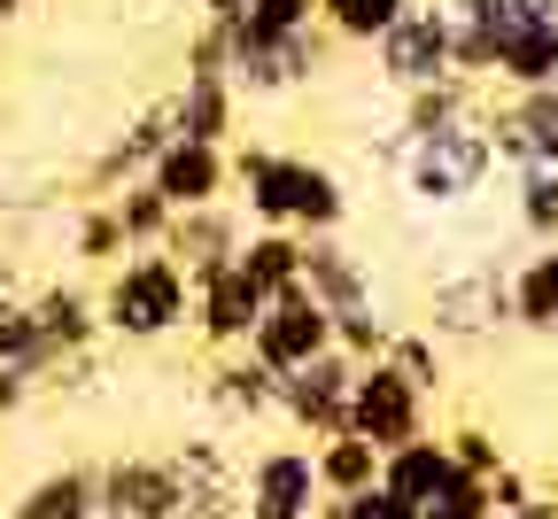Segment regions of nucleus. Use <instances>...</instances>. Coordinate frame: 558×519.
Segmentation results:
<instances>
[{
  "label": "nucleus",
  "mask_w": 558,
  "mask_h": 519,
  "mask_svg": "<svg viewBox=\"0 0 558 519\" xmlns=\"http://www.w3.org/2000/svg\"><path fill=\"white\" fill-rule=\"evenodd\" d=\"M233 179L248 186V217L256 226H288V233H341L349 217V186L311 164V156H279V147H241Z\"/></svg>",
  "instance_id": "obj_1"
},
{
  "label": "nucleus",
  "mask_w": 558,
  "mask_h": 519,
  "mask_svg": "<svg viewBox=\"0 0 558 519\" xmlns=\"http://www.w3.org/2000/svg\"><path fill=\"white\" fill-rule=\"evenodd\" d=\"M186 318H194V279L179 271L171 249H140V256L117 264V279H109V294H101V326H109V334L156 341V334H171V326H186Z\"/></svg>",
  "instance_id": "obj_2"
},
{
  "label": "nucleus",
  "mask_w": 558,
  "mask_h": 519,
  "mask_svg": "<svg viewBox=\"0 0 558 519\" xmlns=\"http://www.w3.org/2000/svg\"><path fill=\"white\" fill-rule=\"evenodd\" d=\"M497 147H488V117L442 124V132H411L403 140V186L418 209H458L465 194H481Z\"/></svg>",
  "instance_id": "obj_3"
},
{
  "label": "nucleus",
  "mask_w": 558,
  "mask_h": 519,
  "mask_svg": "<svg viewBox=\"0 0 558 519\" xmlns=\"http://www.w3.org/2000/svg\"><path fill=\"white\" fill-rule=\"evenodd\" d=\"M497 326H520L512 318V271L473 264L458 279H435V294H427V334L435 341H488Z\"/></svg>",
  "instance_id": "obj_4"
},
{
  "label": "nucleus",
  "mask_w": 558,
  "mask_h": 519,
  "mask_svg": "<svg viewBox=\"0 0 558 519\" xmlns=\"http://www.w3.org/2000/svg\"><path fill=\"white\" fill-rule=\"evenodd\" d=\"M349 396H357V357H349V349H318L311 364L279 373V411H288L311 442L349 426Z\"/></svg>",
  "instance_id": "obj_5"
},
{
  "label": "nucleus",
  "mask_w": 558,
  "mask_h": 519,
  "mask_svg": "<svg viewBox=\"0 0 558 519\" xmlns=\"http://www.w3.org/2000/svg\"><path fill=\"white\" fill-rule=\"evenodd\" d=\"M373 55H380V79L396 86V94H411V86H427V79H450V9H411L373 39Z\"/></svg>",
  "instance_id": "obj_6"
},
{
  "label": "nucleus",
  "mask_w": 558,
  "mask_h": 519,
  "mask_svg": "<svg viewBox=\"0 0 558 519\" xmlns=\"http://www.w3.org/2000/svg\"><path fill=\"white\" fill-rule=\"evenodd\" d=\"M349 426H357V434H373L380 450H396V442L427 434V388H418V381H403L388 357H373V364H357V396H349Z\"/></svg>",
  "instance_id": "obj_7"
},
{
  "label": "nucleus",
  "mask_w": 558,
  "mask_h": 519,
  "mask_svg": "<svg viewBox=\"0 0 558 519\" xmlns=\"http://www.w3.org/2000/svg\"><path fill=\"white\" fill-rule=\"evenodd\" d=\"M248 349L271 364V373H295V364H311L318 349H333V311L318 303L311 287H288V294H271V303H264Z\"/></svg>",
  "instance_id": "obj_8"
},
{
  "label": "nucleus",
  "mask_w": 558,
  "mask_h": 519,
  "mask_svg": "<svg viewBox=\"0 0 558 519\" xmlns=\"http://www.w3.org/2000/svg\"><path fill=\"white\" fill-rule=\"evenodd\" d=\"M326 39H333V32H326V16H318V24L288 32V39H256V47H233V86H241V94H256V101L311 86L318 70H326Z\"/></svg>",
  "instance_id": "obj_9"
},
{
  "label": "nucleus",
  "mask_w": 558,
  "mask_h": 519,
  "mask_svg": "<svg viewBox=\"0 0 558 519\" xmlns=\"http://www.w3.org/2000/svg\"><path fill=\"white\" fill-rule=\"evenodd\" d=\"M488 147H497V164H512V171L558 164V79L550 86H520L497 117H488Z\"/></svg>",
  "instance_id": "obj_10"
},
{
  "label": "nucleus",
  "mask_w": 558,
  "mask_h": 519,
  "mask_svg": "<svg viewBox=\"0 0 558 519\" xmlns=\"http://www.w3.org/2000/svg\"><path fill=\"white\" fill-rule=\"evenodd\" d=\"M318 496H326L318 450H264V458L248 466V488H241L248 519H311Z\"/></svg>",
  "instance_id": "obj_11"
},
{
  "label": "nucleus",
  "mask_w": 558,
  "mask_h": 519,
  "mask_svg": "<svg viewBox=\"0 0 558 519\" xmlns=\"http://www.w3.org/2000/svg\"><path fill=\"white\" fill-rule=\"evenodd\" d=\"M101 511H117V519H179L186 511L179 458H117V466H101Z\"/></svg>",
  "instance_id": "obj_12"
},
{
  "label": "nucleus",
  "mask_w": 558,
  "mask_h": 519,
  "mask_svg": "<svg viewBox=\"0 0 558 519\" xmlns=\"http://www.w3.org/2000/svg\"><path fill=\"white\" fill-rule=\"evenodd\" d=\"M264 303H271V294H264V287L241 271V256H233L226 271L194 279V326H202V341H218V349H241V341L256 334Z\"/></svg>",
  "instance_id": "obj_13"
},
{
  "label": "nucleus",
  "mask_w": 558,
  "mask_h": 519,
  "mask_svg": "<svg viewBox=\"0 0 558 519\" xmlns=\"http://www.w3.org/2000/svg\"><path fill=\"white\" fill-rule=\"evenodd\" d=\"M241 241H248V226L233 217V202H202V209H179V217H171V233H163V249L179 256V271H186V279H209V271H226V264L241 256Z\"/></svg>",
  "instance_id": "obj_14"
},
{
  "label": "nucleus",
  "mask_w": 558,
  "mask_h": 519,
  "mask_svg": "<svg viewBox=\"0 0 558 519\" xmlns=\"http://www.w3.org/2000/svg\"><path fill=\"white\" fill-rule=\"evenodd\" d=\"M179 140V124H171V101L163 109H148V117H132L101 156H94V171H86V186H94V202H109L117 186H132V179H148L156 171V156Z\"/></svg>",
  "instance_id": "obj_15"
},
{
  "label": "nucleus",
  "mask_w": 558,
  "mask_h": 519,
  "mask_svg": "<svg viewBox=\"0 0 558 519\" xmlns=\"http://www.w3.org/2000/svg\"><path fill=\"white\" fill-rule=\"evenodd\" d=\"M179 209H202V202H226V186H233V156L218 140H171L163 156H156V171H148Z\"/></svg>",
  "instance_id": "obj_16"
},
{
  "label": "nucleus",
  "mask_w": 558,
  "mask_h": 519,
  "mask_svg": "<svg viewBox=\"0 0 558 519\" xmlns=\"http://www.w3.org/2000/svg\"><path fill=\"white\" fill-rule=\"evenodd\" d=\"M171 124L179 140H233L241 124V86H233V70H186V86L171 94Z\"/></svg>",
  "instance_id": "obj_17"
},
{
  "label": "nucleus",
  "mask_w": 558,
  "mask_h": 519,
  "mask_svg": "<svg viewBox=\"0 0 558 519\" xmlns=\"http://www.w3.org/2000/svg\"><path fill=\"white\" fill-rule=\"evenodd\" d=\"M303 287L318 294L326 311H357V303H373V271H365V256L349 249L341 233H303Z\"/></svg>",
  "instance_id": "obj_18"
},
{
  "label": "nucleus",
  "mask_w": 558,
  "mask_h": 519,
  "mask_svg": "<svg viewBox=\"0 0 558 519\" xmlns=\"http://www.w3.org/2000/svg\"><path fill=\"white\" fill-rule=\"evenodd\" d=\"M450 473H458V458H450L442 434H411V442H396V450L380 458V481H388L403 504H435V496L450 488Z\"/></svg>",
  "instance_id": "obj_19"
},
{
  "label": "nucleus",
  "mask_w": 558,
  "mask_h": 519,
  "mask_svg": "<svg viewBox=\"0 0 558 519\" xmlns=\"http://www.w3.org/2000/svg\"><path fill=\"white\" fill-rule=\"evenodd\" d=\"M209 403H218L226 419H248V426H256V419L279 411V373L241 341V357H226L218 373H209Z\"/></svg>",
  "instance_id": "obj_20"
},
{
  "label": "nucleus",
  "mask_w": 558,
  "mask_h": 519,
  "mask_svg": "<svg viewBox=\"0 0 558 519\" xmlns=\"http://www.w3.org/2000/svg\"><path fill=\"white\" fill-rule=\"evenodd\" d=\"M32 318H39L47 357H78V349L101 334V303H94V294H78V287H47L39 303H32Z\"/></svg>",
  "instance_id": "obj_21"
},
{
  "label": "nucleus",
  "mask_w": 558,
  "mask_h": 519,
  "mask_svg": "<svg viewBox=\"0 0 558 519\" xmlns=\"http://www.w3.org/2000/svg\"><path fill=\"white\" fill-rule=\"evenodd\" d=\"M318 450V481H326V496H357V488H373L380 481V442L373 434H357V426H341V434H326V442H311Z\"/></svg>",
  "instance_id": "obj_22"
},
{
  "label": "nucleus",
  "mask_w": 558,
  "mask_h": 519,
  "mask_svg": "<svg viewBox=\"0 0 558 519\" xmlns=\"http://www.w3.org/2000/svg\"><path fill=\"white\" fill-rule=\"evenodd\" d=\"M241 271H248L264 294L303 287V233H288V226H256V233L241 241Z\"/></svg>",
  "instance_id": "obj_23"
},
{
  "label": "nucleus",
  "mask_w": 558,
  "mask_h": 519,
  "mask_svg": "<svg viewBox=\"0 0 558 519\" xmlns=\"http://www.w3.org/2000/svg\"><path fill=\"white\" fill-rule=\"evenodd\" d=\"M94 511H101V473H78V466L32 481L16 504V519H94Z\"/></svg>",
  "instance_id": "obj_24"
},
{
  "label": "nucleus",
  "mask_w": 558,
  "mask_h": 519,
  "mask_svg": "<svg viewBox=\"0 0 558 519\" xmlns=\"http://www.w3.org/2000/svg\"><path fill=\"white\" fill-rule=\"evenodd\" d=\"M512 318L527 334H550L558 341V241H543V256H527L512 271Z\"/></svg>",
  "instance_id": "obj_25"
},
{
  "label": "nucleus",
  "mask_w": 558,
  "mask_h": 519,
  "mask_svg": "<svg viewBox=\"0 0 558 519\" xmlns=\"http://www.w3.org/2000/svg\"><path fill=\"white\" fill-rule=\"evenodd\" d=\"M465 117H481L465 70H450V79H427V86L403 94V132H442V124H465Z\"/></svg>",
  "instance_id": "obj_26"
},
{
  "label": "nucleus",
  "mask_w": 558,
  "mask_h": 519,
  "mask_svg": "<svg viewBox=\"0 0 558 519\" xmlns=\"http://www.w3.org/2000/svg\"><path fill=\"white\" fill-rule=\"evenodd\" d=\"M109 209H117V226H124V241H132V249H163L171 217H179V202H171L156 179H132L124 194H109Z\"/></svg>",
  "instance_id": "obj_27"
},
{
  "label": "nucleus",
  "mask_w": 558,
  "mask_h": 519,
  "mask_svg": "<svg viewBox=\"0 0 558 519\" xmlns=\"http://www.w3.org/2000/svg\"><path fill=\"white\" fill-rule=\"evenodd\" d=\"M233 24V47H256V39H288V32H303V24H318V0H248L241 16H226Z\"/></svg>",
  "instance_id": "obj_28"
},
{
  "label": "nucleus",
  "mask_w": 558,
  "mask_h": 519,
  "mask_svg": "<svg viewBox=\"0 0 558 519\" xmlns=\"http://www.w3.org/2000/svg\"><path fill=\"white\" fill-rule=\"evenodd\" d=\"M403 9H411V0H318L326 32H333V39H357V47H373Z\"/></svg>",
  "instance_id": "obj_29"
},
{
  "label": "nucleus",
  "mask_w": 558,
  "mask_h": 519,
  "mask_svg": "<svg viewBox=\"0 0 558 519\" xmlns=\"http://www.w3.org/2000/svg\"><path fill=\"white\" fill-rule=\"evenodd\" d=\"M520 226L535 241H558V164H527L520 171Z\"/></svg>",
  "instance_id": "obj_30"
},
{
  "label": "nucleus",
  "mask_w": 558,
  "mask_h": 519,
  "mask_svg": "<svg viewBox=\"0 0 558 519\" xmlns=\"http://www.w3.org/2000/svg\"><path fill=\"white\" fill-rule=\"evenodd\" d=\"M388 318H380V303H357V311H333V349H349L357 364H373V357H388Z\"/></svg>",
  "instance_id": "obj_31"
},
{
  "label": "nucleus",
  "mask_w": 558,
  "mask_h": 519,
  "mask_svg": "<svg viewBox=\"0 0 558 519\" xmlns=\"http://www.w3.org/2000/svg\"><path fill=\"white\" fill-rule=\"evenodd\" d=\"M318 519H418V504H403L388 481H373L357 496H318Z\"/></svg>",
  "instance_id": "obj_32"
},
{
  "label": "nucleus",
  "mask_w": 558,
  "mask_h": 519,
  "mask_svg": "<svg viewBox=\"0 0 558 519\" xmlns=\"http://www.w3.org/2000/svg\"><path fill=\"white\" fill-rule=\"evenodd\" d=\"M388 364L403 381H418V388H442V349H435V334H388Z\"/></svg>",
  "instance_id": "obj_33"
},
{
  "label": "nucleus",
  "mask_w": 558,
  "mask_h": 519,
  "mask_svg": "<svg viewBox=\"0 0 558 519\" xmlns=\"http://www.w3.org/2000/svg\"><path fill=\"white\" fill-rule=\"evenodd\" d=\"M78 256H86V264H117V256H132V241H124V226H117V209H109V202H94V209L78 217Z\"/></svg>",
  "instance_id": "obj_34"
},
{
  "label": "nucleus",
  "mask_w": 558,
  "mask_h": 519,
  "mask_svg": "<svg viewBox=\"0 0 558 519\" xmlns=\"http://www.w3.org/2000/svg\"><path fill=\"white\" fill-rule=\"evenodd\" d=\"M0 357H39V364H54V357H47V341H39L32 303H16V294H0Z\"/></svg>",
  "instance_id": "obj_35"
},
{
  "label": "nucleus",
  "mask_w": 558,
  "mask_h": 519,
  "mask_svg": "<svg viewBox=\"0 0 558 519\" xmlns=\"http://www.w3.org/2000/svg\"><path fill=\"white\" fill-rule=\"evenodd\" d=\"M442 442H450V458H458L465 473H481V481H488V473H497V466H505V442H497V434H488V426H450Z\"/></svg>",
  "instance_id": "obj_36"
},
{
  "label": "nucleus",
  "mask_w": 558,
  "mask_h": 519,
  "mask_svg": "<svg viewBox=\"0 0 558 519\" xmlns=\"http://www.w3.org/2000/svg\"><path fill=\"white\" fill-rule=\"evenodd\" d=\"M39 373H47V364H39V357H0V419H9V411H24V403H32V388H39Z\"/></svg>",
  "instance_id": "obj_37"
},
{
  "label": "nucleus",
  "mask_w": 558,
  "mask_h": 519,
  "mask_svg": "<svg viewBox=\"0 0 558 519\" xmlns=\"http://www.w3.org/2000/svg\"><path fill=\"white\" fill-rule=\"evenodd\" d=\"M497 519H558V496H550V488H535L520 511H497Z\"/></svg>",
  "instance_id": "obj_38"
},
{
  "label": "nucleus",
  "mask_w": 558,
  "mask_h": 519,
  "mask_svg": "<svg viewBox=\"0 0 558 519\" xmlns=\"http://www.w3.org/2000/svg\"><path fill=\"white\" fill-rule=\"evenodd\" d=\"M248 0H202V16H241Z\"/></svg>",
  "instance_id": "obj_39"
},
{
  "label": "nucleus",
  "mask_w": 558,
  "mask_h": 519,
  "mask_svg": "<svg viewBox=\"0 0 558 519\" xmlns=\"http://www.w3.org/2000/svg\"><path fill=\"white\" fill-rule=\"evenodd\" d=\"M418 519H473V511H458V504H427Z\"/></svg>",
  "instance_id": "obj_40"
},
{
  "label": "nucleus",
  "mask_w": 558,
  "mask_h": 519,
  "mask_svg": "<svg viewBox=\"0 0 558 519\" xmlns=\"http://www.w3.org/2000/svg\"><path fill=\"white\" fill-rule=\"evenodd\" d=\"M543 488H550V496H558V458H550V466H543Z\"/></svg>",
  "instance_id": "obj_41"
},
{
  "label": "nucleus",
  "mask_w": 558,
  "mask_h": 519,
  "mask_svg": "<svg viewBox=\"0 0 558 519\" xmlns=\"http://www.w3.org/2000/svg\"><path fill=\"white\" fill-rule=\"evenodd\" d=\"M16 9H24V0H0V24H9V16H16Z\"/></svg>",
  "instance_id": "obj_42"
},
{
  "label": "nucleus",
  "mask_w": 558,
  "mask_h": 519,
  "mask_svg": "<svg viewBox=\"0 0 558 519\" xmlns=\"http://www.w3.org/2000/svg\"><path fill=\"white\" fill-rule=\"evenodd\" d=\"M0 294H9V256H0Z\"/></svg>",
  "instance_id": "obj_43"
},
{
  "label": "nucleus",
  "mask_w": 558,
  "mask_h": 519,
  "mask_svg": "<svg viewBox=\"0 0 558 519\" xmlns=\"http://www.w3.org/2000/svg\"><path fill=\"white\" fill-rule=\"evenodd\" d=\"M94 519H117V511H94Z\"/></svg>",
  "instance_id": "obj_44"
},
{
  "label": "nucleus",
  "mask_w": 558,
  "mask_h": 519,
  "mask_svg": "<svg viewBox=\"0 0 558 519\" xmlns=\"http://www.w3.org/2000/svg\"><path fill=\"white\" fill-rule=\"evenodd\" d=\"M0 202H9V194H0Z\"/></svg>",
  "instance_id": "obj_45"
}]
</instances>
